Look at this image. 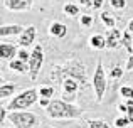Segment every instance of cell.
Returning a JSON list of instances; mask_svg holds the SVG:
<instances>
[{"label":"cell","instance_id":"ac0fdd59","mask_svg":"<svg viewBox=\"0 0 133 128\" xmlns=\"http://www.w3.org/2000/svg\"><path fill=\"white\" fill-rule=\"evenodd\" d=\"M39 95H41V98L52 99V96L56 95V88H54V86H51V84H44V86H41V88H39Z\"/></svg>","mask_w":133,"mask_h":128},{"label":"cell","instance_id":"3957f363","mask_svg":"<svg viewBox=\"0 0 133 128\" xmlns=\"http://www.w3.org/2000/svg\"><path fill=\"white\" fill-rule=\"evenodd\" d=\"M39 98H41V95L37 88L24 89V91H20L19 95H15L10 99V103L7 105V110L9 111H24V110L30 108L32 105H36L39 101Z\"/></svg>","mask_w":133,"mask_h":128},{"label":"cell","instance_id":"f1b7e54d","mask_svg":"<svg viewBox=\"0 0 133 128\" xmlns=\"http://www.w3.org/2000/svg\"><path fill=\"white\" fill-rule=\"evenodd\" d=\"M127 106H128V118L131 120V123H133V99H127Z\"/></svg>","mask_w":133,"mask_h":128},{"label":"cell","instance_id":"d6a6232c","mask_svg":"<svg viewBox=\"0 0 133 128\" xmlns=\"http://www.w3.org/2000/svg\"><path fill=\"white\" fill-rule=\"evenodd\" d=\"M125 32H128V34L133 37V19L128 22V25H127V29H125Z\"/></svg>","mask_w":133,"mask_h":128},{"label":"cell","instance_id":"4fadbf2b","mask_svg":"<svg viewBox=\"0 0 133 128\" xmlns=\"http://www.w3.org/2000/svg\"><path fill=\"white\" fill-rule=\"evenodd\" d=\"M49 34L56 39H62L68 34V25H64L62 22H52L49 25Z\"/></svg>","mask_w":133,"mask_h":128},{"label":"cell","instance_id":"e575fe53","mask_svg":"<svg viewBox=\"0 0 133 128\" xmlns=\"http://www.w3.org/2000/svg\"><path fill=\"white\" fill-rule=\"evenodd\" d=\"M47 128H54V126H47Z\"/></svg>","mask_w":133,"mask_h":128},{"label":"cell","instance_id":"7c38bea8","mask_svg":"<svg viewBox=\"0 0 133 128\" xmlns=\"http://www.w3.org/2000/svg\"><path fill=\"white\" fill-rule=\"evenodd\" d=\"M25 27L19 25V24H10V25H2L0 27V37L5 39V37H10V36H20L24 32Z\"/></svg>","mask_w":133,"mask_h":128},{"label":"cell","instance_id":"cb8c5ba5","mask_svg":"<svg viewBox=\"0 0 133 128\" xmlns=\"http://www.w3.org/2000/svg\"><path fill=\"white\" fill-rule=\"evenodd\" d=\"M17 57H19L20 61H24V63H29V59H30V52L27 51V47H20L19 52H17Z\"/></svg>","mask_w":133,"mask_h":128},{"label":"cell","instance_id":"8fae6325","mask_svg":"<svg viewBox=\"0 0 133 128\" xmlns=\"http://www.w3.org/2000/svg\"><path fill=\"white\" fill-rule=\"evenodd\" d=\"M17 52H19V49H17L15 44H9V42H2L0 44V57H2L3 61L15 59Z\"/></svg>","mask_w":133,"mask_h":128},{"label":"cell","instance_id":"6da1fadb","mask_svg":"<svg viewBox=\"0 0 133 128\" xmlns=\"http://www.w3.org/2000/svg\"><path fill=\"white\" fill-rule=\"evenodd\" d=\"M68 78L78 79L81 83L83 89L88 86L89 79H88V69H86L84 63H81L79 59H68L66 63L52 66L51 72H49V81L54 84H62Z\"/></svg>","mask_w":133,"mask_h":128},{"label":"cell","instance_id":"4316f807","mask_svg":"<svg viewBox=\"0 0 133 128\" xmlns=\"http://www.w3.org/2000/svg\"><path fill=\"white\" fill-rule=\"evenodd\" d=\"M7 118H9V110H7V106H3V108H0V125L5 123Z\"/></svg>","mask_w":133,"mask_h":128},{"label":"cell","instance_id":"277c9868","mask_svg":"<svg viewBox=\"0 0 133 128\" xmlns=\"http://www.w3.org/2000/svg\"><path fill=\"white\" fill-rule=\"evenodd\" d=\"M91 86H93L94 96H96V103H101L108 89V76H106V71H104L103 61L96 63V69H94L93 79H91Z\"/></svg>","mask_w":133,"mask_h":128},{"label":"cell","instance_id":"9a60e30c","mask_svg":"<svg viewBox=\"0 0 133 128\" xmlns=\"http://www.w3.org/2000/svg\"><path fill=\"white\" fill-rule=\"evenodd\" d=\"M19 89V86L15 83H9V81H3L0 84V99H7L10 96L15 95V91Z\"/></svg>","mask_w":133,"mask_h":128},{"label":"cell","instance_id":"ffe728a7","mask_svg":"<svg viewBox=\"0 0 133 128\" xmlns=\"http://www.w3.org/2000/svg\"><path fill=\"white\" fill-rule=\"evenodd\" d=\"M115 128H128V126H130V125H133V123H131V120L130 118H128V115H121V116H118V118L116 120H115Z\"/></svg>","mask_w":133,"mask_h":128},{"label":"cell","instance_id":"52a82bcc","mask_svg":"<svg viewBox=\"0 0 133 128\" xmlns=\"http://www.w3.org/2000/svg\"><path fill=\"white\" fill-rule=\"evenodd\" d=\"M61 86H62V99H66V101H69V103H74L78 91L83 88L81 83H79L78 79H72V78H68Z\"/></svg>","mask_w":133,"mask_h":128},{"label":"cell","instance_id":"7402d4cb","mask_svg":"<svg viewBox=\"0 0 133 128\" xmlns=\"http://www.w3.org/2000/svg\"><path fill=\"white\" fill-rule=\"evenodd\" d=\"M86 123H88V128H115L104 120H88Z\"/></svg>","mask_w":133,"mask_h":128},{"label":"cell","instance_id":"7a4b0ae2","mask_svg":"<svg viewBox=\"0 0 133 128\" xmlns=\"http://www.w3.org/2000/svg\"><path fill=\"white\" fill-rule=\"evenodd\" d=\"M45 115L51 120H78L84 115V110L66 99H52L45 108Z\"/></svg>","mask_w":133,"mask_h":128},{"label":"cell","instance_id":"2e32d148","mask_svg":"<svg viewBox=\"0 0 133 128\" xmlns=\"http://www.w3.org/2000/svg\"><path fill=\"white\" fill-rule=\"evenodd\" d=\"M89 46L91 49H96V51H103L108 47L106 44V36H101V34H94V36L89 37Z\"/></svg>","mask_w":133,"mask_h":128},{"label":"cell","instance_id":"484cf974","mask_svg":"<svg viewBox=\"0 0 133 128\" xmlns=\"http://www.w3.org/2000/svg\"><path fill=\"white\" fill-rule=\"evenodd\" d=\"M110 5L116 10H123L127 7V0H110Z\"/></svg>","mask_w":133,"mask_h":128},{"label":"cell","instance_id":"5b68a950","mask_svg":"<svg viewBox=\"0 0 133 128\" xmlns=\"http://www.w3.org/2000/svg\"><path fill=\"white\" fill-rule=\"evenodd\" d=\"M9 122L14 128H39L41 120L32 111H9Z\"/></svg>","mask_w":133,"mask_h":128},{"label":"cell","instance_id":"1f68e13d","mask_svg":"<svg viewBox=\"0 0 133 128\" xmlns=\"http://www.w3.org/2000/svg\"><path fill=\"white\" fill-rule=\"evenodd\" d=\"M103 5H104V0H94V2H93V9L94 10H99Z\"/></svg>","mask_w":133,"mask_h":128},{"label":"cell","instance_id":"30bf717a","mask_svg":"<svg viewBox=\"0 0 133 128\" xmlns=\"http://www.w3.org/2000/svg\"><path fill=\"white\" fill-rule=\"evenodd\" d=\"M121 41H123V32L120 29H110L106 34V44L108 49H118L121 46Z\"/></svg>","mask_w":133,"mask_h":128},{"label":"cell","instance_id":"603a6c76","mask_svg":"<svg viewBox=\"0 0 133 128\" xmlns=\"http://www.w3.org/2000/svg\"><path fill=\"white\" fill-rule=\"evenodd\" d=\"M120 95L123 96L125 99H133V88L131 86H127V84L121 86L120 88Z\"/></svg>","mask_w":133,"mask_h":128},{"label":"cell","instance_id":"836d02e7","mask_svg":"<svg viewBox=\"0 0 133 128\" xmlns=\"http://www.w3.org/2000/svg\"><path fill=\"white\" fill-rule=\"evenodd\" d=\"M79 2H81L83 7H93V2H94V0H79Z\"/></svg>","mask_w":133,"mask_h":128},{"label":"cell","instance_id":"4dcf8cb0","mask_svg":"<svg viewBox=\"0 0 133 128\" xmlns=\"http://www.w3.org/2000/svg\"><path fill=\"white\" fill-rule=\"evenodd\" d=\"M51 101H52V99H49V98H39V105L41 106H42V108L45 110V108H47V106L49 105H51Z\"/></svg>","mask_w":133,"mask_h":128},{"label":"cell","instance_id":"d4e9b609","mask_svg":"<svg viewBox=\"0 0 133 128\" xmlns=\"http://www.w3.org/2000/svg\"><path fill=\"white\" fill-rule=\"evenodd\" d=\"M79 24L83 27H91L93 25V17L88 15V14H81V19H79Z\"/></svg>","mask_w":133,"mask_h":128},{"label":"cell","instance_id":"9c48e42d","mask_svg":"<svg viewBox=\"0 0 133 128\" xmlns=\"http://www.w3.org/2000/svg\"><path fill=\"white\" fill-rule=\"evenodd\" d=\"M36 36H37L36 27H34V25H29V27H25V29H24V32L19 36V42H17V44H19L20 47H29V46H32V44H34Z\"/></svg>","mask_w":133,"mask_h":128},{"label":"cell","instance_id":"ba28073f","mask_svg":"<svg viewBox=\"0 0 133 128\" xmlns=\"http://www.w3.org/2000/svg\"><path fill=\"white\" fill-rule=\"evenodd\" d=\"M3 5L12 12H27L32 9L34 0H3Z\"/></svg>","mask_w":133,"mask_h":128},{"label":"cell","instance_id":"5bb4252c","mask_svg":"<svg viewBox=\"0 0 133 128\" xmlns=\"http://www.w3.org/2000/svg\"><path fill=\"white\" fill-rule=\"evenodd\" d=\"M9 69L17 72V74H29V63H24L19 57H15L9 63Z\"/></svg>","mask_w":133,"mask_h":128},{"label":"cell","instance_id":"8992f818","mask_svg":"<svg viewBox=\"0 0 133 128\" xmlns=\"http://www.w3.org/2000/svg\"><path fill=\"white\" fill-rule=\"evenodd\" d=\"M44 66V49L41 44H36L30 52V59H29V78L32 81H36L41 74V69Z\"/></svg>","mask_w":133,"mask_h":128},{"label":"cell","instance_id":"e0dca14e","mask_svg":"<svg viewBox=\"0 0 133 128\" xmlns=\"http://www.w3.org/2000/svg\"><path fill=\"white\" fill-rule=\"evenodd\" d=\"M99 19H101V22H103L108 29H115V27H116V19H115L110 12H101Z\"/></svg>","mask_w":133,"mask_h":128},{"label":"cell","instance_id":"44dd1931","mask_svg":"<svg viewBox=\"0 0 133 128\" xmlns=\"http://www.w3.org/2000/svg\"><path fill=\"white\" fill-rule=\"evenodd\" d=\"M62 10H64V14H66V15H69V17L79 15V7L76 5V3H66V5L62 7Z\"/></svg>","mask_w":133,"mask_h":128},{"label":"cell","instance_id":"83f0119b","mask_svg":"<svg viewBox=\"0 0 133 128\" xmlns=\"http://www.w3.org/2000/svg\"><path fill=\"white\" fill-rule=\"evenodd\" d=\"M125 71H127V72H133V54L128 56L127 64H125Z\"/></svg>","mask_w":133,"mask_h":128},{"label":"cell","instance_id":"f546056e","mask_svg":"<svg viewBox=\"0 0 133 128\" xmlns=\"http://www.w3.org/2000/svg\"><path fill=\"white\" fill-rule=\"evenodd\" d=\"M118 111H120L121 115H128V106H127V103H120V105H118Z\"/></svg>","mask_w":133,"mask_h":128},{"label":"cell","instance_id":"d6986e66","mask_svg":"<svg viewBox=\"0 0 133 128\" xmlns=\"http://www.w3.org/2000/svg\"><path fill=\"white\" fill-rule=\"evenodd\" d=\"M123 74H125V69H121V66L120 64H115V66H111V69H110V72H108V76H110V79H121L123 78Z\"/></svg>","mask_w":133,"mask_h":128}]
</instances>
